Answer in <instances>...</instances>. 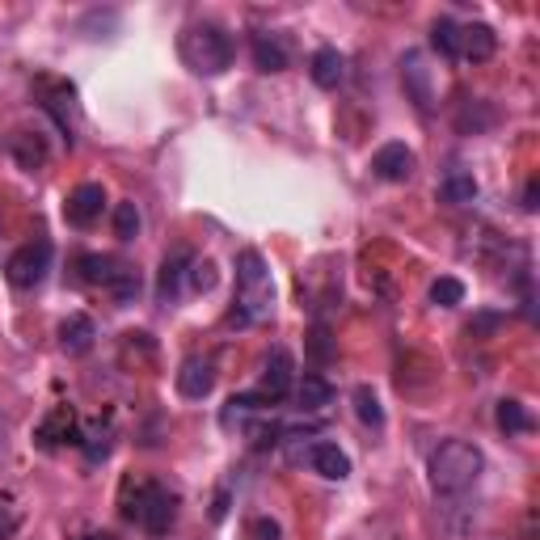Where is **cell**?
<instances>
[{"mask_svg":"<svg viewBox=\"0 0 540 540\" xmlns=\"http://www.w3.org/2000/svg\"><path fill=\"white\" fill-rule=\"evenodd\" d=\"M401 89H405V98L414 102L418 114L435 110V72H431L422 51H405L401 55Z\"/></svg>","mask_w":540,"mask_h":540,"instance_id":"8992f818","label":"cell"},{"mask_svg":"<svg viewBox=\"0 0 540 540\" xmlns=\"http://www.w3.org/2000/svg\"><path fill=\"white\" fill-rule=\"evenodd\" d=\"M494 47H498V34L490 26H481V22L460 26V55H465V60H477V64L490 60Z\"/></svg>","mask_w":540,"mask_h":540,"instance_id":"d6986e66","label":"cell"},{"mask_svg":"<svg viewBox=\"0 0 540 540\" xmlns=\"http://www.w3.org/2000/svg\"><path fill=\"white\" fill-rule=\"evenodd\" d=\"M81 540H114L110 532H89V536H81Z\"/></svg>","mask_w":540,"mask_h":540,"instance_id":"8d00e7d4","label":"cell"},{"mask_svg":"<svg viewBox=\"0 0 540 540\" xmlns=\"http://www.w3.org/2000/svg\"><path fill=\"white\" fill-rule=\"evenodd\" d=\"M308 76H313L317 89H338V85L346 81V60H342V51L321 47V51L313 55V64H308Z\"/></svg>","mask_w":540,"mask_h":540,"instance_id":"2e32d148","label":"cell"},{"mask_svg":"<svg viewBox=\"0 0 540 540\" xmlns=\"http://www.w3.org/2000/svg\"><path fill=\"white\" fill-rule=\"evenodd\" d=\"M439 199L448 203V207H465L477 199V182H473V173H448V178L439 182Z\"/></svg>","mask_w":540,"mask_h":540,"instance_id":"603a6c76","label":"cell"},{"mask_svg":"<svg viewBox=\"0 0 540 540\" xmlns=\"http://www.w3.org/2000/svg\"><path fill=\"white\" fill-rule=\"evenodd\" d=\"M178 51L190 72L199 76H220L228 64H233V38H228L224 26L216 22H195L186 26L182 38H178Z\"/></svg>","mask_w":540,"mask_h":540,"instance_id":"3957f363","label":"cell"},{"mask_svg":"<svg viewBox=\"0 0 540 540\" xmlns=\"http://www.w3.org/2000/svg\"><path fill=\"white\" fill-rule=\"evenodd\" d=\"M431 304L439 308H456V304H465V283L452 279V275H443L431 283Z\"/></svg>","mask_w":540,"mask_h":540,"instance_id":"f1b7e54d","label":"cell"},{"mask_svg":"<svg viewBox=\"0 0 540 540\" xmlns=\"http://www.w3.org/2000/svg\"><path fill=\"white\" fill-rule=\"evenodd\" d=\"M431 47L439 55H448V60H460V26L452 22V17H439V22L431 26Z\"/></svg>","mask_w":540,"mask_h":540,"instance_id":"d4e9b609","label":"cell"},{"mask_svg":"<svg viewBox=\"0 0 540 540\" xmlns=\"http://www.w3.org/2000/svg\"><path fill=\"white\" fill-rule=\"evenodd\" d=\"M275 313V283H270V266L258 249L237 254V300L228 321L233 325H262Z\"/></svg>","mask_w":540,"mask_h":540,"instance_id":"6da1fadb","label":"cell"},{"mask_svg":"<svg viewBox=\"0 0 540 540\" xmlns=\"http://www.w3.org/2000/svg\"><path fill=\"white\" fill-rule=\"evenodd\" d=\"M296 389V359L292 351H283V346H275L266 359V368H262V397L266 401H279Z\"/></svg>","mask_w":540,"mask_h":540,"instance_id":"ba28073f","label":"cell"},{"mask_svg":"<svg viewBox=\"0 0 540 540\" xmlns=\"http://www.w3.org/2000/svg\"><path fill=\"white\" fill-rule=\"evenodd\" d=\"M296 401H300V410H304V414H321L325 405L334 401L330 380L317 376V372H304V376L296 380Z\"/></svg>","mask_w":540,"mask_h":540,"instance_id":"e0dca14e","label":"cell"},{"mask_svg":"<svg viewBox=\"0 0 540 540\" xmlns=\"http://www.w3.org/2000/svg\"><path fill=\"white\" fill-rule=\"evenodd\" d=\"M540 207V182L532 178L528 186H524V211H536Z\"/></svg>","mask_w":540,"mask_h":540,"instance_id":"d590c367","label":"cell"},{"mask_svg":"<svg viewBox=\"0 0 540 540\" xmlns=\"http://www.w3.org/2000/svg\"><path fill=\"white\" fill-rule=\"evenodd\" d=\"M127 515H131L144 532L165 536V532L173 528V519H178V498H173L165 486H157V481H148V486L135 490Z\"/></svg>","mask_w":540,"mask_h":540,"instance_id":"277c9868","label":"cell"},{"mask_svg":"<svg viewBox=\"0 0 540 540\" xmlns=\"http://www.w3.org/2000/svg\"><path fill=\"white\" fill-rule=\"evenodd\" d=\"M494 123H498V114H494L490 102H469L465 110L456 114V131L460 135H481V131H490Z\"/></svg>","mask_w":540,"mask_h":540,"instance_id":"7402d4cb","label":"cell"},{"mask_svg":"<svg viewBox=\"0 0 540 540\" xmlns=\"http://www.w3.org/2000/svg\"><path fill=\"white\" fill-rule=\"evenodd\" d=\"M17 532V515L5 507V503H0V540H9Z\"/></svg>","mask_w":540,"mask_h":540,"instance_id":"e575fe53","label":"cell"},{"mask_svg":"<svg viewBox=\"0 0 540 540\" xmlns=\"http://www.w3.org/2000/svg\"><path fill=\"white\" fill-rule=\"evenodd\" d=\"M102 211H106V190L98 182H81L68 195V203H64V216L76 228H93V224L102 220Z\"/></svg>","mask_w":540,"mask_h":540,"instance_id":"52a82bcc","label":"cell"},{"mask_svg":"<svg viewBox=\"0 0 540 540\" xmlns=\"http://www.w3.org/2000/svg\"><path fill=\"white\" fill-rule=\"evenodd\" d=\"M38 98H43V110L51 114L64 131H72V114H76V89L68 81H51V76H38Z\"/></svg>","mask_w":540,"mask_h":540,"instance_id":"30bf717a","label":"cell"},{"mask_svg":"<svg viewBox=\"0 0 540 540\" xmlns=\"http://www.w3.org/2000/svg\"><path fill=\"white\" fill-rule=\"evenodd\" d=\"M173 380H178V393L186 401H203V397H211V389H216V363L203 359V355H190Z\"/></svg>","mask_w":540,"mask_h":540,"instance_id":"9c48e42d","label":"cell"},{"mask_svg":"<svg viewBox=\"0 0 540 540\" xmlns=\"http://www.w3.org/2000/svg\"><path fill=\"white\" fill-rule=\"evenodd\" d=\"M119 258H106V254H85V258H76V270H81V279L93 283V287H106L110 279V270Z\"/></svg>","mask_w":540,"mask_h":540,"instance_id":"484cf974","label":"cell"},{"mask_svg":"<svg viewBox=\"0 0 540 540\" xmlns=\"http://www.w3.org/2000/svg\"><path fill=\"white\" fill-rule=\"evenodd\" d=\"M498 431H507V435H524L532 431V414H528V405H519V401H498Z\"/></svg>","mask_w":540,"mask_h":540,"instance_id":"cb8c5ba5","label":"cell"},{"mask_svg":"<svg viewBox=\"0 0 540 540\" xmlns=\"http://www.w3.org/2000/svg\"><path fill=\"white\" fill-rule=\"evenodd\" d=\"M249 540H279V524L275 519H254L249 524Z\"/></svg>","mask_w":540,"mask_h":540,"instance_id":"d6a6232c","label":"cell"},{"mask_svg":"<svg viewBox=\"0 0 540 540\" xmlns=\"http://www.w3.org/2000/svg\"><path fill=\"white\" fill-rule=\"evenodd\" d=\"M498 325H503V317H494V313H481L477 321H469V334H473V338H481V334H494Z\"/></svg>","mask_w":540,"mask_h":540,"instance_id":"836d02e7","label":"cell"},{"mask_svg":"<svg viewBox=\"0 0 540 540\" xmlns=\"http://www.w3.org/2000/svg\"><path fill=\"white\" fill-rule=\"evenodd\" d=\"M93 342H98V325H93L85 313H72L60 321V346L68 355H89Z\"/></svg>","mask_w":540,"mask_h":540,"instance_id":"5bb4252c","label":"cell"},{"mask_svg":"<svg viewBox=\"0 0 540 540\" xmlns=\"http://www.w3.org/2000/svg\"><path fill=\"white\" fill-rule=\"evenodd\" d=\"M9 157L22 165L26 173H38L47 165V157H51V148H47V140L38 131H13L9 135Z\"/></svg>","mask_w":540,"mask_h":540,"instance_id":"4fadbf2b","label":"cell"},{"mask_svg":"<svg viewBox=\"0 0 540 540\" xmlns=\"http://www.w3.org/2000/svg\"><path fill=\"white\" fill-rule=\"evenodd\" d=\"M51 270V241H30L22 249H13L9 262H5V275L13 287H22V292H30V287H38L47 279Z\"/></svg>","mask_w":540,"mask_h":540,"instance_id":"5b68a950","label":"cell"},{"mask_svg":"<svg viewBox=\"0 0 540 540\" xmlns=\"http://www.w3.org/2000/svg\"><path fill=\"white\" fill-rule=\"evenodd\" d=\"M481 469H486V456H481L477 443L469 439H448L439 443V448L431 452V486L435 494H465L473 490V481L481 477Z\"/></svg>","mask_w":540,"mask_h":540,"instance_id":"7a4b0ae2","label":"cell"},{"mask_svg":"<svg viewBox=\"0 0 540 540\" xmlns=\"http://www.w3.org/2000/svg\"><path fill=\"white\" fill-rule=\"evenodd\" d=\"M355 414H359V422L363 427H384V410H380V397L368 389V384H363V389H355Z\"/></svg>","mask_w":540,"mask_h":540,"instance_id":"83f0119b","label":"cell"},{"mask_svg":"<svg viewBox=\"0 0 540 540\" xmlns=\"http://www.w3.org/2000/svg\"><path fill=\"white\" fill-rule=\"evenodd\" d=\"M55 435H64V439H76L72 435V414H51L47 422H43V427H38V439H43L47 443V448H55Z\"/></svg>","mask_w":540,"mask_h":540,"instance_id":"f546056e","label":"cell"},{"mask_svg":"<svg viewBox=\"0 0 540 540\" xmlns=\"http://www.w3.org/2000/svg\"><path fill=\"white\" fill-rule=\"evenodd\" d=\"M308 351H313V359H330V351H334V342H330V330H325V325H317L313 330V338H308Z\"/></svg>","mask_w":540,"mask_h":540,"instance_id":"1f68e13d","label":"cell"},{"mask_svg":"<svg viewBox=\"0 0 540 540\" xmlns=\"http://www.w3.org/2000/svg\"><path fill=\"white\" fill-rule=\"evenodd\" d=\"M262 410H266V397L262 393H241V397H228L220 422H224V427H245V422L254 418V414H262Z\"/></svg>","mask_w":540,"mask_h":540,"instance_id":"44dd1931","label":"cell"},{"mask_svg":"<svg viewBox=\"0 0 540 540\" xmlns=\"http://www.w3.org/2000/svg\"><path fill=\"white\" fill-rule=\"evenodd\" d=\"M190 254H173V258H165L161 262V275H157V300L161 304H173L182 296V279H186V270H190Z\"/></svg>","mask_w":540,"mask_h":540,"instance_id":"ac0fdd59","label":"cell"},{"mask_svg":"<svg viewBox=\"0 0 540 540\" xmlns=\"http://www.w3.org/2000/svg\"><path fill=\"white\" fill-rule=\"evenodd\" d=\"M414 148H405V144H384L376 148V157H372V173L384 182H405V178H414Z\"/></svg>","mask_w":540,"mask_h":540,"instance_id":"8fae6325","label":"cell"},{"mask_svg":"<svg viewBox=\"0 0 540 540\" xmlns=\"http://www.w3.org/2000/svg\"><path fill=\"white\" fill-rule=\"evenodd\" d=\"M140 228H144L140 207H135V203H119V207H114V237H119V241H135V237H140Z\"/></svg>","mask_w":540,"mask_h":540,"instance_id":"4316f807","label":"cell"},{"mask_svg":"<svg viewBox=\"0 0 540 540\" xmlns=\"http://www.w3.org/2000/svg\"><path fill=\"white\" fill-rule=\"evenodd\" d=\"M308 469H313L317 477H325V481H346L351 477V456H346L338 443H313L308 448Z\"/></svg>","mask_w":540,"mask_h":540,"instance_id":"7c38bea8","label":"cell"},{"mask_svg":"<svg viewBox=\"0 0 540 540\" xmlns=\"http://www.w3.org/2000/svg\"><path fill=\"white\" fill-rule=\"evenodd\" d=\"M287 64H292V51H287L279 34H270V30L254 34V68L258 72H283Z\"/></svg>","mask_w":540,"mask_h":540,"instance_id":"9a60e30c","label":"cell"},{"mask_svg":"<svg viewBox=\"0 0 540 540\" xmlns=\"http://www.w3.org/2000/svg\"><path fill=\"white\" fill-rule=\"evenodd\" d=\"M106 292L119 304H135V296H140V270L127 266V262H114L110 279H106Z\"/></svg>","mask_w":540,"mask_h":540,"instance_id":"ffe728a7","label":"cell"},{"mask_svg":"<svg viewBox=\"0 0 540 540\" xmlns=\"http://www.w3.org/2000/svg\"><path fill=\"white\" fill-rule=\"evenodd\" d=\"M186 279H190L195 292H211V287H216V266H211V262H190Z\"/></svg>","mask_w":540,"mask_h":540,"instance_id":"4dcf8cb0","label":"cell"}]
</instances>
